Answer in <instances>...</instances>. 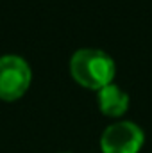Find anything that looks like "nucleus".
<instances>
[{
  "label": "nucleus",
  "instance_id": "1",
  "mask_svg": "<svg viewBox=\"0 0 152 153\" xmlns=\"http://www.w3.org/2000/svg\"><path fill=\"white\" fill-rule=\"evenodd\" d=\"M114 61L102 50L81 48L70 59V73L84 87L100 91L114 76Z\"/></svg>",
  "mask_w": 152,
  "mask_h": 153
},
{
  "label": "nucleus",
  "instance_id": "2",
  "mask_svg": "<svg viewBox=\"0 0 152 153\" xmlns=\"http://www.w3.org/2000/svg\"><path fill=\"white\" fill-rule=\"evenodd\" d=\"M31 68L18 55L0 57V100L14 102L25 94L31 85Z\"/></svg>",
  "mask_w": 152,
  "mask_h": 153
},
{
  "label": "nucleus",
  "instance_id": "3",
  "mask_svg": "<svg viewBox=\"0 0 152 153\" xmlns=\"http://www.w3.org/2000/svg\"><path fill=\"white\" fill-rule=\"evenodd\" d=\"M145 135L143 130L132 121H118L109 125L102 137V153H138L143 146Z\"/></svg>",
  "mask_w": 152,
  "mask_h": 153
},
{
  "label": "nucleus",
  "instance_id": "4",
  "mask_svg": "<svg viewBox=\"0 0 152 153\" xmlns=\"http://www.w3.org/2000/svg\"><path fill=\"white\" fill-rule=\"evenodd\" d=\"M99 109L109 117H120L129 109V96L114 84H109L99 91Z\"/></svg>",
  "mask_w": 152,
  "mask_h": 153
}]
</instances>
